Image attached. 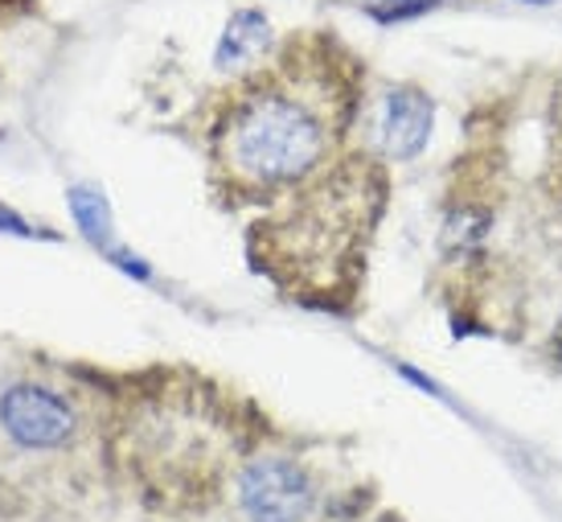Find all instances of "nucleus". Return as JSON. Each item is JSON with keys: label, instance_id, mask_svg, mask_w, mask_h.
Wrapping results in <instances>:
<instances>
[{"label": "nucleus", "instance_id": "f257e3e1", "mask_svg": "<svg viewBox=\"0 0 562 522\" xmlns=\"http://www.w3.org/2000/svg\"><path fill=\"white\" fill-rule=\"evenodd\" d=\"M333 127L313 99L288 87H250L218 127V165L250 190L296 186L328 157Z\"/></svg>", "mask_w": 562, "mask_h": 522}, {"label": "nucleus", "instance_id": "f03ea898", "mask_svg": "<svg viewBox=\"0 0 562 522\" xmlns=\"http://www.w3.org/2000/svg\"><path fill=\"white\" fill-rule=\"evenodd\" d=\"M238 507L247 522H308L316 493L308 474L283 457L250 460L238 474Z\"/></svg>", "mask_w": 562, "mask_h": 522}, {"label": "nucleus", "instance_id": "7ed1b4c3", "mask_svg": "<svg viewBox=\"0 0 562 522\" xmlns=\"http://www.w3.org/2000/svg\"><path fill=\"white\" fill-rule=\"evenodd\" d=\"M0 427L21 448H58L75 436V412L49 387L16 382L0 396Z\"/></svg>", "mask_w": 562, "mask_h": 522}, {"label": "nucleus", "instance_id": "20e7f679", "mask_svg": "<svg viewBox=\"0 0 562 522\" xmlns=\"http://www.w3.org/2000/svg\"><path fill=\"white\" fill-rule=\"evenodd\" d=\"M436 127V103L419 87H394L382 99V115H378V141L382 153L391 160H415L431 141Z\"/></svg>", "mask_w": 562, "mask_h": 522}, {"label": "nucleus", "instance_id": "39448f33", "mask_svg": "<svg viewBox=\"0 0 562 522\" xmlns=\"http://www.w3.org/2000/svg\"><path fill=\"white\" fill-rule=\"evenodd\" d=\"M70 214H75V222H79L82 235L91 238L94 247L103 252V259H108V264H115V268L127 271V276H136V280H148V276H153L140 255H132L124 243L115 238L108 198L94 190V186H75V190H70Z\"/></svg>", "mask_w": 562, "mask_h": 522}, {"label": "nucleus", "instance_id": "423d86ee", "mask_svg": "<svg viewBox=\"0 0 562 522\" xmlns=\"http://www.w3.org/2000/svg\"><path fill=\"white\" fill-rule=\"evenodd\" d=\"M271 49V21L259 9H235L214 49L218 70H250Z\"/></svg>", "mask_w": 562, "mask_h": 522}, {"label": "nucleus", "instance_id": "0eeeda50", "mask_svg": "<svg viewBox=\"0 0 562 522\" xmlns=\"http://www.w3.org/2000/svg\"><path fill=\"white\" fill-rule=\"evenodd\" d=\"M488 210H476V207H456L443 222V235H439V247L443 255H452V259H472V255L484 247V238H488Z\"/></svg>", "mask_w": 562, "mask_h": 522}, {"label": "nucleus", "instance_id": "6e6552de", "mask_svg": "<svg viewBox=\"0 0 562 522\" xmlns=\"http://www.w3.org/2000/svg\"><path fill=\"white\" fill-rule=\"evenodd\" d=\"M439 4H443V0H370V4H366V16L378 21V25H403V21L436 13Z\"/></svg>", "mask_w": 562, "mask_h": 522}, {"label": "nucleus", "instance_id": "1a4fd4ad", "mask_svg": "<svg viewBox=\"0 0 562 522\" xmlns=\"http://www.w3.org/2000/svg\"><path fill=\"white\" fill-rule=\"evenodd\" d=\"M0 235H21V238H33L37 231H33L30 222L21 219L16 210H9L4 202H0Z\"/></svg>", "mask_w": 562, "mask_h": 522}, {"label": "nucleus", "instance_id": "9d476101", "mask_svg": "<svg viewBox=\"0 0 562 522\" xmlns=\"http://www.w3.org/2000/svg\"><path fill=\"white\" fill-rule=\"evenodd\" d=\"M554 120H559V127H562V82H559V91H554Z\"/></svg>", "mask_w": 562, "mask_h": 522}, {"label": "nucleus", "instance_id": "9b49d317", "mask_svg": "<svg viewBox=\"0 0 562 522\" xmlns=\"http://www.w3.org/2000/svg\"><path fill=\"white\" fill-rule=\"evenodd\" d=\"M554 346H559V358H562V316H559V330H554Z\"/></svg>", "mask_w": 562, "mask_h": 522}, {"label": "nucleus", "instance_id": "f8f14e48", "mask_svg": "<svg viewBox=\"0 0 562 522\" xmlns=\"http://www.w3.org/2000/svg\"><path fill=\"white\" fill-rule=\"evenodd\" d=\"M521 4H559V0H521Z\"/></svg>", "mask_w": 562, "mask_h": 522}]
</instances>
